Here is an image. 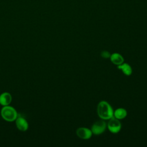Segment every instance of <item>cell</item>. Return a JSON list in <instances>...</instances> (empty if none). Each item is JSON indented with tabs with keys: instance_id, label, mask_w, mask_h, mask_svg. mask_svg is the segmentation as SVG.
Listing matches in <instances>:
<instances>
[{
	"instance_id": "cell-7",
	"label": "cell",
	"mask_w": 147,
	"mask_h": 147,
	"mask_svg": "<svg viewBox=\"0 0 147 147\" xmlns=\"http://www.w3.org/2000/svg\"><path fill=\"white\" fill-rule=\"evenodd\" d=\"M12 100V96L9 92H4L0 95V104L3 106L9 105Z\"/></svg>"
},
{
	"instance_id": "cell-3",
	"label": "cell",
	"mask_w": 147,
	"mask_h": 147,
	"mask_svg": "<svg viewBox=\"0 0 147 147\" xmlns=\"http://www.w3.org/2000/svg\"><path fill=\"white\" fill-rule=\"evenodd\" d=\"M106 124L103 120L96 121L91 127V131L95 135H99L103 133L106 129Z\"/></svg>"
},
{
	"instance_id": "cell-10",
	"label": "cell",
	"mask_w": 147,
	"mask_h": 147,
	"mask_svg": "<svg viewBox=\"0 0 147 147\" xmlns=\"http://www.w3.org/2000/svg\"><path fill=\"white\" fill-rule=\"evenodd\" d=\"M127 115V111L125 109L118 108L114 112V116L118 119H122Z\"/></svg>"
},
{
	"instance_id": "cell-4",
	"label": "cell",
	"mask_w": 147,
	"mask_h": 147,
	"mask_svg": "<svg viewBox=\"0 0 147 147\" xmlns=\"http://www.w3.org/2000/svg\"><path fill=\"white\" fill-rule=\"evenodd\" d=\"M107 127L110 132L113 133H117L121 129V124L119 119L113 117L110 119L107 124Z\"/></svg>"
},
{
	"instance_id": "cell-5",
	"label": "cell",
	"mask_w": 147,
	"mask_h": 147,
	"mask_svg": "<svg viewBox=\"0 0 147 147\" xmlns=\"http://www.w3.org/2000/svg\"><path fill=\"white\" fill-rule=\"evenodd\" d=\"M17 128L21 131H25L28 129L29 124L25 118L21 115H18L15 120Z\"/></svg>"
},
{
	"instance_id": "cell-1",
	"label": "cell",
	"mask_w": 147,
	"mask_h": 147,
	"mask_svg": "<svg viewBox=\"0 0 147 147\" xmlns=\"http://www.w3.org/2000/svg\"><path fill=\"white\" fill-rule=\"evenodd\" d=\"M97 113L102 119H110L114 115L112 107L106 101H100L97 106Z\"/></svg>"
},
{
	"instance_id": "cell-8",
	"label": "cell",
	"mask_w": 147,
	"mask_h": 147,
	"mask_svg": "<svg viewBox=\"0 0 147 147\" xmlns=\"http://www.w3.org/2000/svg\"><path fill=\"white\" fill-rule=\"evenodd\" d=\"M110 60L111 61L117 65H119L121 64H122L123 63V57L122 56V55H121L119 53H114L112 55H111L110 56Z\"/></svg>"
},
{
	"instance_id": "cell-2",
	"label": "cell",
	"mask_w": 147,
	"mask_h": 147,
	"mask_svg": "<svg viewBox=\"0 0 147 147\" xmlns=\"http://www.w3.org/2000/svg\"><path fill=\"white\" fill-rule=\"evenodd\" d=\"M2 118L6 121L13 122L18 117V113L16 110L10 106H3L1 111Z\"/></svg>"
},
{
	"instance_id": "cell-11",
	"label": "cell",
	"mask_w": 147,
	"mask_h": 147,
	"mask_svg": "<svg viewBox=\"0 0 147 147\" xmlns=\"http://www.w3.org/2000/svg\"><path fill=\"white\" fill-rule=\"evenodd\" d=\"M100 55L103 58H109L110 57L111 55L110 54V53L107 51H102L100 53Z\"/></svg>"
},
{
	"instance_id": "cell-6",
	"label": "cell",
	"mask_w": 147,
	"mask_h": 147,
	"mask_svg": "<svg viewBox=\"0 0 147 147\" xmlns=\"http://www.w3.org/2000/svg\"><path fill=\"white\" fill-rule=\"evenodd\" d=\"M77 136L83 140H88L92 136V133L91 130L86 127H79L76 130Z\"/></svg>"
},
{
	"instance_id": "cell-9",
	"label": "cell",
	"mask_w": 147,
	"mask_h": 147,
	"mask_svg": "<svg viewBox=\"0 0 147 147\" xmlns=\"http://www.w3.org/2000/svg\"><path fill=\"white\" fill-rule=\"evenodd\" d=\"M118 68L121 70L123 73L126 76H130L132 74L131 67L127 63H122L118 65Z\"/></svg>"
}]
</instances>
